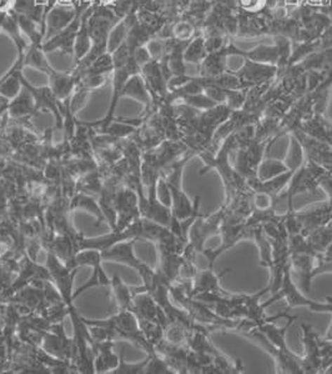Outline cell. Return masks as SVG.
Masks as SVG:
<instances>
[{
	"mask_svg": "<svg viewBox=\"0 0 332 374\" xmlns=\"http://www.w3.org/2000/svg\"><path fill=\"white\" fill-rule=\"evenodd\" d=\"M298 319V317L287 318L285 327L279 328L274 322H266L258 327H251L240 335L253 340L261 348H264L275 359L276 369L279 373L304 374L301 361L303 357L290 351L286 343L287 329Z\"/></svg>",
	"mask_w": 332,
	"mask_h": 374,
	"instance_id": "1",
	"label": "cell"
},
{
	"mask_svg": "<svg viewBox=\"0 0 332 374\" xmlns=\"http://www.w3.org/2000/svg\"><path fill=\"white\" fill-rule=\"evenodd\" d=\"M242 134H244L242 131H237L227 136L225 141L221 143L219 150L216 153L206 150L204 153L199 154V158L203 159L204 165H205L199 172V174L203 176L210 170L218 172L225 188V202L251 191L246 179L234 168V165L231 163V154L242 147L244 141H245V136Z\"/></svg>",
	"mask_w": 332,
	"mask_h": 374,
	"instance_id": "2",
	"label": "cell"
},
{
	"mask_svg": "<svg viewBox=\"0 0 332 374\" xmlns=\"http://www.w3.org/2000/svg\"><path fill=\"white\" fill-rule=\"evenodd\" d=\"M261 227L270 240L272 248V266L270 268L271 278L269 287L272 295H275L281 288L282 277L286 272L287 268L291 266L285 214H277L274 219L264 221Z\"/></svg>",
	"mask_w": 332,
	"mask_h": 374,
	"instance_id": "3",
	"label": "cell"
},
{
	"mask_svg": "<svg viewBox=\"0 0 332 374\" xmlns=\"http://www.w3.org/2000/svg\"><path fill=\"white\" fill-rule=\"evenodd\" d=\"M331 218L332 200L327 199L326 202L311 205L298 212L287 210L285 213V226L288 236L301 233L306 237L310 233L325 226L331 221Z\"/></svg>",
	"mask_w": 332,
	"mask_h": 374,
	"instance_id": "4",
	"label": "cell"
},
{
	"mask_svg": "<svg viewBox=\"0 0 332 374\" xmlns=\"http://www.w3.org/2000/svg\"><path fill=\"white\" fill-rule=\"evenodd\" d=\"M224 218V208L221 207L214 214L197 217L189 231V242L184 250V257L195 262L197 254H201L205 242L213 236L220 234V227Z\"/></svg>",
	"mask_w": 332,
	"mask_h": 374,
	"instance_id": "5",
	"label": "cell"
},
{
	"mask_svg": "<svg viewBox=\"0 0 332 374\" xmlns=\"http://www.w3.org/2000/svg\"><path fill=\"white\" fill-rule=\"evenodd\" d=\"M326 172V168L312 163L305 159L303 165L293 173V178L287 184L285 193H281L280 198H286L287 210H293V198L298 194H317V189L320 188V178Z\"/></svg>",
	"mask_w": 332,
	"mask_h": 374,
	"instance_id": "6",
	"label": "cell"
},
{
	"mask_svg": "<svg viewBox=\"0 0 332 374\" xmlns=\"http://www.w3.org/2000/svg\"><path fill=\"white\" fill-rule=\"evenodd\" d=\"M259 224L253 223L251 219L239 223H226L223 221L220 227V237H221V244L215 250H204L201 254L206 257L208 262V268L214 269L215 261L219 258L224 252L235 247L239 242L244 239L253 238V231Z\"/></svg>",
	"mask_w": 332,
	"mask_h": 374,
	"instance_id": "7",
	"label": "cell"
},
{
	"mask_svg": "<svg viewBox=\"0 0 332 374\" xmlns=\"http://www.w3.org/2000/svg\"><path fill=\"white\" fill-rule=\"evenodd\" d=\"M271 143L258 142L253 139L245 147L239 148L235 150V159L231 163L234 168L241 174L246 181L258 176V169L266 150L270 149Z\"/></svg>",
	"mask_w": 332,
	"mask_h": 374,
	"instance_id": "8",
	"label": "cell"
},
{
	"mask_svg": "<svg viewBox=\"0 0 332 374\" xmlns=\"http://www.w3.org/2000/svg\"><path fill=\"white\" fill-rule=\"evenodd\" d=\"M20 80H22L24 88H27L32 93V96L34 97L36 113L43 112V110H51L55 118V128L57 129L62 128V124H64V118H62V103L55 97V94L51 91V86L46 85V86H41V88H36L24 78L23 73H20Z\"/></svg>",
	"mask_w": 332,
	"mask_h": 374,
	"instance_id": "9",
	"label": "cell"
},
{
	"mask_svg": "<svg viewBox=\"0 0 332 374\" xmlns=\"http://www.w3.org/2000/svg\"><path fill=\"white\" fill-rule=\"evenodd\" d=\"M279 292H281L282 297L286 298L288 309L295 308V307H306L314 312L332 313V303H328V302L320 303V302L311 301L300 292L298 285L295 284L293 278H291V266L287 268L286 272L284 274L281 288Z\"/></svg>",
	"mask_w": 332,
	"mask_h": 374,
	"instance_id": "10",
	"label": "cell"
},
{
	"mask_svg": "<svg viewBox=\"0 0 332 374\" xmlns=\"http://www.w3.org/2000/svg\"><path fill=\"white\" fill-rule=\"evenodd\" d=\"M303 329V343H304L305 356L301 361L304 374L322 373V361H321V338L314 328L307 323L301 324Z\"/></svg>",
	"mask_w": 332,
	"mask_h": 374,
	"instance_id": "11",
	"label": "cell"
},
{
	"mask_svg": "<svg viewBox=\"0 0 332 374\" xmlns=\"http://www.w3.org/2000/svg\"><path fill=\"white\" fill-rule=\"evenodd\" d=\"M242 59H244V64H242L241 68L239 69L237 72H234V74L239 77L242 83L246 85L248 88H251L255 85L270 83L272 80H275L277 72H279L276 65L253 62V60H250L246 58H242Z\"/></svg>",
	"mask_w": 332,
	"mask_h": 374,
	"instance_id": "12",
	"label": "cell"
},
{
	"mask_svg": "<svg viewBox=\"0 0 332 374\" xmlns=\"http://www.w3.org/2000/svg\"><path fill=\"white\" fill-rule=\"evenodd\" d=\"M81 15L78 13L77 18L72 23L69 24L67 28L62 30L60 33L54 35L53 38L46 40L43 43L41 49L44 53H51V51H60L64 56H74V44L77 39V34L79 32L80 23H81Z\"/></svg>",
	"mask_w": 332,
	"mask_h": 374,
	"instance_id": "13",
	"label": "cell"
},
{
	"mask_svg": "<svg viewBox=\"0 0 332 374\" xmlns=\"http://www.w3.org/2000/svg\"><path fill=\"white\" fill-rule=\"evenodd\" d=\"M77 15L78 13L73 4H57L54 6L46 18V33L43 43L67 28Z\"/></svg>",
	"mask_w": 332,
	"mask_h": 374,
	"instance_id": "14",
	"label": "cell"
},
{
	"mask_svg": "<svg viewBox=\"0 0 332 374\" xmlns=\"http://www.w3.org/2000/svg\"><path fill=\"white\" fill-rule=\"evenodd\" d=\"M321 254L314 253H293L290 255L291 259V271L295 272L298 280L301 282V287L304 290L305 295H309L312 282V272L315 269Z\"/></svg>",
	"mask_w": 332,
	"mask_h": 374,
	"instance_id": "15",
	"label": "cell"
},
{
	"mask_svg": "<svg viewBox=\"0 0 332 374\" xmlns=\"http://www.w3.org/2000/svg\"><path fill=\"white\" fill-rule=\"evenodd\" d=\"M135 239H129V240H121L118 243L110 245L107 250H102V261L115 262L120 264L130 266L133 269L140 268L142 262L139 261L134 253V245H135Z\"/></svg>",
	"mask_w": 332,
	"mask_h": 374,
	"instance_id": "16",
	"label": "cell"
},
{
	"mask_svg": "<svg viewBox=\"0 0 332 374\" xmlns=\"http://www.w3.org/2000/svg\"><path fill=\"white\" fill-rule=\"evenodd\" d=\"M295 170H287L280 176H275L269 181H260L258 176L248 179V187L251 188L253 193H261L269 195L274 202L279 203L281 198V192L287 187L288 181L293 178Z\"/></svg>",
	"mask_w": 332,
	"mask_h": 374,
	"instance_id": "17",
	"label": "cell"
},
{
	"mask_svg": "<svg viewBox=\"0 0 332 374\" xmlns=\"http://www.w3.org/2000/svg\"><path fill=\"white\" fill-rule=\"evenodd\" d=\"M230 271V268H227L220 274H216L214 269L211 268H208L206 271H197V276L192 280V285L187 290V293L190 297H195V295H203V293L219 292L220 290H223L220 287V279Z\"/></svg>",
	"mask_w": 332,
	"mask_h": 374,
	"instance_id": "18",
	"label": "cell"
},
{
	"mask_svg": "<svg viewBox=\"0 0 332 374\" xmlns=\"http://www.w3.org/2000/svg\"><path fill=\"white\" fill-rule=\"evenodd\" d=\"M46 74L49 78V86H51V91L60 102L68 99L73 94L74 89L78 85L77 77L72 72L70 73H60L51 67L46 70Z\"/></svg>",
	"mask_w": 332,
	"mask_h": 374,
	"instance_id": "19",
	"label": "cell"
},
{
	"mask_svg": "<svg viewBox=\"0 0 332 374\" xmlns=\"http://www.w3.org/2000/svg\"><path fill=\"white\" fill-rule=\"evenodd\" d=\"M36 113L34 97L32 93L24 88L8 104V117L12 120H28Z\"/></svg>",
	"mask_w": 332,
	"mask_h": 374,
	"instance_id": "20",
	"label": "cell"
},
{
	"mask_svg": "<svg viewBox=\"0 0 332 374\" xmlns=\"http://www.w3.org/2000/svg\"><path fill=\"white\" fill-rule=\"evenodd\" d=\"M298 129L307 136L332 146V122L325 118V114H314L311 118L305 120Z\"/></svg>",
	"mask_w": 332,
	"mask_h": 374,
	"instance_id": "21",
	"label": "cell"
},
{
	"mask_svg": "<svg viewBox=\"0 0 332 374\" xmlns=\"http://www.w3.org/2000/svg\"><path fill=\"white\" fill-rule=\"evenodd\" d=\"M121 98L129 97L136 99L138 102L142 103L145 105V112L142 115H147L152 109V99L150 93L147 91V83L141 74H135L130 77L125 83L124 88L121 91Z\"/></svg>",
	"mask_w": 332,
	"mask_h": 374,
	"instance_id": "22",
	"label": "cell"
},
{
	"mask_svg": "<svg viewBox=\"0 0 332 374\" xmlns=\"http://www.w3.org/2000/svg\"><path fill=\"white\" fill-rule=\"evenodd\" d=\"M93 8H94V1L81 15L79 32L77 34V39H75V44H74V65L77 63H79L89 53L91 44H93L91 34H89V29H88V19L91 17Z\"/></svg>",
	"mask_w": 332,
	"mask_h": 374,
	"instance_id": "23",
	"label": "cell"
},
{
	"mask_svg": "<svg viewBox=\"0 0 332 374\" xmlns=\"http://www.w3.org/2000/svg\"><path fill=\"white\" fill-rule=\"evenodd\" d=\"M1 30H4L6 34L12 38L14 44L17 46L19 54L25 56L27 51H28L29 46H30V43H28L27 40L24 39V37L22 35V30H20V27H19L18 20L15 19V17L13 15L12 12L6 13V18H4V20H3V25H1Z\"/></svg>",
	"mask_w": 332,
	"mask_h": 374,
	"instance_id": "24",
	"label": "cell"
},
{
	"mask_svg": "<svg viewBox=\"0 0 332 374\" xmlns=\"http://www.w3.org/2000/svg\"><path fill=\"white\" fill-rule=\"evenodd\" d=\"M9 12H12L13 15L17 19L22 33L28 37L30 46H43L44 34H43V30L40 28L39 24L35 23L33 19H30L23 14H18L13 11H9Z\"/></svg>",
	"mask_w": 332,
	"mask_h": 374,
	"instance_id": "25",
	"label": "cell"
},
{
	"mask_svg": "<svg viewBox=\"0 0 332 374\" xmlns=\"http://www.w3.org/2000/svg\"><path fill=\"white\" fill-rule=\"evenodd\" d=\"M110 288L113 290L114 298H115V302L118 304L119 311L121 309H129L130 304H131V301H133V297H134V293H133V287H129L120 279V277H118L117 274L114 276L113 279H112V284H110Z\"/></svg>",
	"mask_w": 332,
	"mask_h": 374,
	"instance_id": "26",
	"label": "cell"
},
{
	"mask_svg": "<svg viewBox=\"0 0 332 374\" xmlns=\"http://www.w3.org/2000/svg\"><path fill=\"white\" fill-rule=\"evenodd\" d=\"M69 208L72 210L77 209V208H79V209L91 210V213L98 218L96 226L100 224L102 221H107V217L104 214V212H102L100 205L96 203L95 199L93 198V197H89L88 194H77V195L74 197L73 200H72L70 205H69Z\"/></svg>",
	"mask_w": 332,
	"mask_h": 374,
	"instance_id": "27",
	"label": "cell"
},
{
	"mask_svg": "<svg viewBox=\"0 0 332 374\" xmlns=\"http://www.w3.org/2000/svg\"><path fill=\"white\" fill-rule=\"evenodd\" d=\"M208 56L206 46H205V37L203 34H197L192 41L186 46L184 51V60L185 63H194L200 65V63Z\"/></svg>",
	"mask_w": 332,
	"mask_h": 374,
	"instance_id": "28",
	"label": "cell"
},
{
	"mask_svg": "<svg viewBox=\"0 0 332 374\" xmlns=\"http://www.w3.org/2000/svg\"><path fill=\"white\" fill-rule=\"evenodd\" d=\"M287 170L290 169L281 160H277V159H265L264 160L263 159L258 169V178L260 181H269L285 173Z\"/></svg>",
	"mask_w": 332,
	"mask_h": 374,
	"instance_id": "29",
	"label": "cell"
},
{
	"mask_svg": "<svg viewBox=\"0 0 332 374\" xmlns=\"http://www.w3.org/2000/svg\"><path fill=\"white\" fill-rule=\"evenodd\" d=\"M24 65H29L38 69L43 73L51 68V65L46 60V53L41 49V46H30L24 58Z\"/></svg>",
	"mask_w": 332,
	"mask_h": 374,
	"instance_id": "30",
	"label": "cell"
},
{
	"mask_svg": "<svg viewBox=\"0 0 332 374\" xmlns=\"http://www.w3.org/2000/svg\"><path fill=\"white\" fill-rule=\"evenodd\" d=\"M305 160L304 149L301 147V144L298 143V139L290 134V147L287 150V155L284 163L286 165L287 168L290 170H296L303 165Z\"/></svg>",
	"mask_w": 332,
	"mask_h": 374,
	"instance_id": "31",
	"label": "cell"
},
{
	"mask_svg": "<svg viewBox=\"0 0 332 374\" xmlns=\"http://www.w3.org/2000/svg\"><path fill=\"white\" fill-rule=\"evenodd\" d=\"M126 34H128V29L125 27L124 22L120 20L110 32L109 38H107V53L113 54L114 51L118 49L119 46H121L126 39Z\"/></svg>",
	"mask_w": 332,
	"mask_h": 374,
	"instance_id": "32",
	"label": "cell"
},
{
	"mask_svg": "<svg viewBox=\"0 0 332 374\" xmlns=\"http://www.w3.org/2000/svg\"><path fill=\"white\" fill-rule=\"evenodd\" d=\"M149 362V357L147 359H144L140 363H128L125 362L124 359V349L121 351L120 358H119L118 366L114 370H110V373H145V368H147V364Z\"/></svg>",
	"mask_w": 332,
	"mask_h": 374,
	"instance_id": "33",
	"label": "cell"
},
{
	"mask_svg": "<svg viewBox=\"0 0 332 374\" xmlns=\"http://www.w3.org/2000/svg\"><path fill=\"white\" fill-rule=\"evenodd\" d=\"M135 1L136 0H112L107 6L120 20H123L133 9Z\"/></svg>",
	"mask_w": 332,
	"mask_h": 374,
	"instance_id": "34",
	"label": "cell"
},
{
	"mask_svg": "<svg viewBox=\"0 0 332 374\" xmlns=\"http://www.w3.org/2000/svg\"><path fill=\"white\" fill-rule=\"evenodd\" d=\"M133 56H134L136 63L140 65L141 68H142L145 64L150 62V60H152V56H150V53L147 51V46L138 48V49L134 51Z\"/></svg>",
	"mask_w": 332,
	"mask_h": 374,
	"instance_id": "35",
	"label": "cell"
},
{
	"mask_svg": "<svg viewBox=\"0 0 332 374\" xmlns=\"http://www.w3.org/2000/svg\"><path fill=\"white\" fill-rule=\"evenodd\" d=\"M324 340H330V342H332V324L330 325L328 330H327L326 335L324 337Z\"/></svg>",
	"mask_w": 332,
	"mask_h": 374,
	"instance_id": "36",
	"label": "cell"
},
{
	"mask_svg": "<svg viewBox=\"0 0 332 374\" xmlns=\"http://www.w3.org/2000/svg\"><path fill=\"white\" fill-rule=\"evenodd\" d=\"M6 12H0V30H1V25H3V20H4V18H6Z\"/></svg>",
	"mask_w": 332,
	"mask_h": 374,
	"instance_id": "37",
	"label": "cell"
},
{
	"mask_svg": "<svg viewBox=\"0 0 332 374\" xmlns=\"http://www.w3.org/2000/svg\"><path fill=\"white\" fill-rule=\"evenodd\" d=\"M325 373L332 374V364L330 366V367H328V368L326 369V370H325Z\"/></svg>",
	"mask_w": 332,
	"mask_h": 374,
	"instance_id": "38",
	"label": "cell"
},
{
	"mask_svg": "<svg viewBox=\"0 0 332 374\" xmlns=\"http://www.w3.org/2000/svg\"><path fill=\"white\" fill-rule=\"evenodd\" d=\"M110 1H112V0H109V1H107V3H110Z\"/></svg>",
	"mask_w": 332,
	"mask_h": 374,
	"instance_id": "39",
	"label": "cell"
}]
</instances>
